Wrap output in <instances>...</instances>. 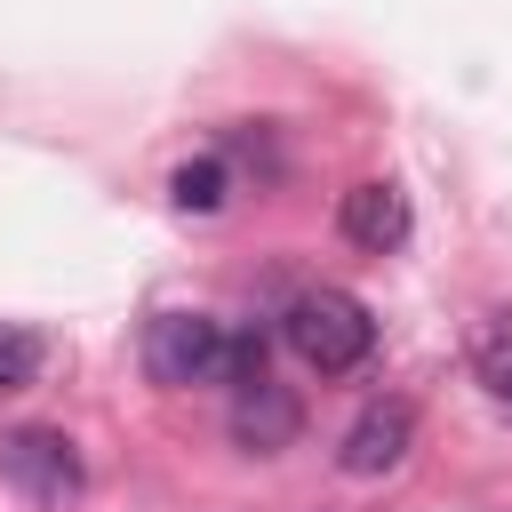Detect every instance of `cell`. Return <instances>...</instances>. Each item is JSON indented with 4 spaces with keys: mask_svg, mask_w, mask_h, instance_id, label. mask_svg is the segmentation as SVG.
Returning a JSON list of instances; mask_svg holds the SVG:
<instances>
[{
    "mask_svg": "<svg viewBox=\"0 0 512 512\" xmlns=\"http://www.w3.org/2000/svg\"><path fill=\"white\" fill-rule=\"evenodd\" d=\"M280 336H288V352H296L312 376H352V368L376 352V312H368L352 288H304V296L280 312Z\"/></svg>",
    "mask_w": 512,
    "mask_h": 512,
    "instance_id": "1",
    "label": "cell"
},
{
    "mask_svg": "<svg viewBox=\"0 0 512 512\" xmlns=\"http://www.w3.org/2000/svg\"><path fill=\"white\" fill-rule=\"evenodd\" d=\"M232 360V328L208 312H152L144 320V376L184 392V384H224Z\"/></svg>",
    "mask_w": 512,
    "mask_h": 512,
    "instance_id": "2",
    "label": "cell"
},
{
    "mask_svg": "<svg viewBox=\"0 0 512 512\" xmlns=\"http://www.w3.org/2000/svg\"><path fill=\"white\" fill-rule=\"evenodd\" d=\"M0 480H8L24 504H40V512H64V504L88 488L80 448H72L56 424H16V432H0Z\"/></svg>",
    "mask_w": 512,
    "mask_h": 512,
    "instance_id": "3",
    "label": "cell"
},
{
    "mask_svg": "<svg viewBox=\"0 0 512 512\" xmlns=\"http://www.w3.org/2000/svg\"><path fill=\"white\" fill-rule=\"evenodd\" d=\"M408 448H416V408H408V400H368V408L344 424V440H336V472L384 480Z\"/></svg>",
    "mask_w": 512,
    "mask_h": 512,
    "instance_id": "4",
    "label": "cell"
},
{
    "mask_svg": "<svg viewBox=\"0 0 512 512\" xmlns=\"http://www.w3.org/2000/svg\"><path fill=\"white\" fill-rule=\"evenodd\" d=\"M296 432H304V400H296L288 384H272V376L232 384V440H240L248 456H280Z\"/></svg>",
    "mask_w": 512,
    "mask_h": 512,
    "instance_id": "5",
    "label": "cell"
},
{
    "mask_svg": "<svg viewBox=\"0 0 512 512\" xmlns=\"http://www.w3.org/2000/svg\"><path fill=\"white\" fill-rule=\"evenodd\" d=\"M336 232H344L352 248H368V256H392V248L408 240V192H400V184H352V192L336 200Z\"/></svg>",
    "mask_w": 512,
    "mask_h": 512,
    "instance_id": "6",
    "label": "cell"
},
{
    "mask_svg": "<svg viewBox=\"0 0 512 512\" xmlns=\"http://www.w3.org/2000/svg\"><path fill=\"white\" fill-rule=\"evenodd\" d=\"M168 200H176L184 216H216V208L232 200V168H224L216 152H200V160H184V168L168 176Z\"/></svg>",
    "mask_w": 512,
    "mask_h": 512,
    "instance_id": "7",
    "label": "cell"
},
{
    "mask_svg": "<svg viewBox=\"0 0 512 512\" xmlns=\"http://www.w3.org/2000/svg\"><path fill=\"white\" fill-rule=\"evenodd\" d=\"M40 368H48V344H40L32 328H0V392L40 384Z\"/></svg>",
    "mask_w": 512,
    "mask_h": 512,
    "instance_id": "8",
    "label": "cell"
},
{
    "mask_svg": "<svg viewBox=\"0 0 512 512\" xmlns=\"http://www.w3.org/2000/svg\"><path fill=\"white\" fill-rule=\"evenodd\" d=\"M264 352H272V344H264V328H240V336H232V360H224V384H256V376H272V368H264Z\"/></svg>",
    "mask_w": 512,
    "mask_h": 512,
    "instance_id": "9",
    "label": "cell"
},
{
    "mask_svg": "<svg viewBox=\"0 0 512 512\" xmlns=\"http://www.w3.org/2000/svg\"><path fill=\"white\" fill-rule=\"evenodd\" d=\"M480 376H488V400L512 408V352H480Z\"/></svg>",
    "mask_w": 512,
    "mask_h": 512,
    "instance_id": "10",
    "label": "cell"
}]
</instances>
